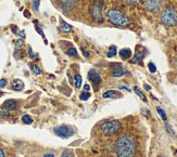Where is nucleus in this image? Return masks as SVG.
Instances as JSON below:
<instances>
[{"mask_svg": "<svg viewBox=\"0 0 177 157\" xmlns=\"http://www.w3.org/2000/svg\"><path fill=\"white\" fill-rule=\"evenodd\" d=\"M140 0H128V2L131 3V5H137Z\"/></svg>", "mask_w": 177, "mask_h": 157, "instance_id": "obj_30", "label": "nucleus"}, {"mask_svg": "<svg viewBox=\"0 0 177 157\" xmlns=\"http://www.w3.org/2000/svg\"><path fill=\"white\" fill-rule=\"evenodd\" d=\"M55 134L58 137H60L62 139H68L70 137H72L74 133L73 129L71 127H68V126H65V125H63V126H60V127H58L55 129Z\"/></svg>", "mask_w": 177, "mask_h": 157, "instance_id": "obj_5", "label": "nucleus"}, {"mask_svg": "<svg viewBox=\"0 0 177 157\" xmlns=\"http://www.w3.org/2000/svg\"><path fill=\"white\" fill-rule=\"evenodd\" d=\"M61 157H74V153L71 149H64L61 155Z\"/></svg>", "mask_w": 177, "mask_h": 157, "instance_id": "obj_19", "label": "nucleus"}, {"mask_svg": "<svg viewBox=\"0 0 177 157\" xmlns=\"http://www.w3.org/2000/svg\"><path fill=\"white\" fill-rule=\"evenodd\" d=\"M148 67H149V70L151 73H155L156 72V67H155V65L153 63H149L148 64Z\"/></svg>", "mask_w": 177, "mask_h": 157, "instance_id": "obj_27", "label": "nucleus"}, {"mask_svg": "<svg viewBox=\"0 0 177 157\" xmlns=\"http://www.w3.org/2000/svg\"><path fill=\"white\" fill-rule=\"evenodd\" d=\"M81 86H82V76L76 75L75 76V87L76 88H81Z\"/></svg>", "mask_w": 177, "mask_h": 157, "instance_id": "obj_20", "label": "nucleus"}, {"mask_svg": "<svg viewBox=\"0 0 177 157\" xmlns=\"http://www.w3.org/2000/svg\"><path fill=\"white\" fill-rule=\"evenodd\" d=\"M161 0H146V8L151 12H156L161 8Z\"/></svg>", "mask_w": 177, "mask_h": 157, "instance_id": "obj_7", "label": "nucleus"}, {"mask_svg": "<svg viewBox=\"0 0 177 157\" xmlns=\"http://www.w3.org/2000/svg\"><path fill=\"white\" fill-rule=\"evenodd\" d=\"M144 88H146L147 90H151V87H150L149 85H144Z\"/></svg>", "mask_w": 177, "mask_h": 157, "instance_id": "obj_34", "label": "nucleus"}, {"mask_svg": "<svg viewBox=\"0 0 177 157\" xmlns=\"http://www.w3.org/2000/svg\"><path fill=\"white\" fill-rule=\"evenodd\" d=\"M0 157H6V155H5V152H3L1 149H0Z\"/></svg>", "mask_w": 177, "mask_h": 157, "instance_id": "obj_31", "label": "nucleus"}, {"mask_svg": "<svg viewBox=\"0 0 177 157\" xmlns=\"http://www.w3.org/2000/svg\"><path fill=\"white\" fill-rule=\"evenodd\" d=\"M102 97L104 99H109V97H122L121 93L119 91H115V90H109V91H106L103 93Z\"/></svg>", "mask_w": 177, "mask_h": 157, "instance_id": "obj_11", "label": "nucleus"}, {"mask_svg": "<svg viewBox=\"0 0 177 157\" xmlns=\"http://www.w3.org/2000/svg\"><path fill=\"white\" fill-rule=\"evenodd\" d=\"M22 122L26 125H30L33 122V118H32L30 115H24V116L22 117Z\"/></svg>", "mask_w": 177, "mask_h": 157, "instance_id": "obj_17", "label": "nucleus"}, {"mask_svg": "<svg viewBox=\"0 0 177 157\" xmlns=\"http://www.w3.org/2000/svg\"><path fill=\"white\" fill-rule=\"evenodd\" d=\"M144 59V53H141V52H138V53L135 55V57H134L133 60H131V63H137V62H140L141 60Z\"/></svg>", "mask_w": 177, "mask_h": 157, "instance_id": "obj_15", "label": "nucleus"}, {"mask_svg": "<svg viewBox=\"0 0 177 157\" xmlns=\"http://www.w3.org/2000/svg\"><path fill=\"white\" fill-rule=\"evenodd\" d=\"M106 16L111 23H113L114 25L117 26H127L129 24V20L124 13L120 12V11L115 10V9H111L108 11Z\"/></svg>", "mask_w": 177, "mask_h": 157, "instance_id": "obj_2", "label": "nucleus"}, {"mask_svg": "<svg viewBox=\"0 0 177 157\" xmlns=\"http://www.w3.org/2000/svg\"><path fill=\"white\" fill-rule=\"evenodd\" d=\"M28 55H30V57H33V59H34V57H37V54L34 53L33 50H32V48H30V47H28Z\"/></svg>", "mask_w": 177, "mask_h": 157, "instance_id": "obj_28", "label": "nucleus"}, {"mask_svg": "<svg viewBox=\"0 0 177 157\" xmlns=\"http://www.w3.org/2000/svg\"><path fill=\"white\" fill-rule=\"evenodd\" d=\"M124 74H125V70L122 69V68H116V69H114L112 72V75L114 76V77H121Z\"/></svg>", "mask_w": 177, "mask_h": 157, "instance_id": "obj_14", "label": "nucleus"}, {"mask_svg": "<svg viewBox=\"0 0 177 157\" xmlns=\"http://www.w3.org/2000/svg\"><path fill=\"white\" fill-rule=\"evenodd\" d=\"M84 89H85V91H89L90 87L88 86V85H85V86H84Z\"/></svg>", "mask_w": 177, "mask_h": 157, "instance_id": "obj_32", "label": "nucleus"}, {"mask_svg": "<svg viewBox=\"0 0 177 157\" xmlns=\"http://www.w3.org/2000/svg\"><path fill=\"white\" fill-rule=\"evenodd\" d=\"M30 69H32V72H33L34 74H36V75H40L41 74V70L40 68L37 66V65L33 64V65H30Z\"/></svg>", "mask_w": 177, "mask_h": 157, "instance_id": "obj_18", "label": "nucleus"}, {"mask_svg": "<svg viewBox=\"0 0 177 157\" xmlns=\"http://www.w3.org/2000/svg\"><path fill=\"white\" fill-rule=\"evenodd\" d=\"M88 79L95 85L100 84V81H101L100 75H99V73H97L96 70H90L89 73H88Z\"/></svg>", "mask_w": 177, "mask_h": 157, "instance_id": "obj_8", "label": "nucleus"}, {"mask_svg": "<svg viewBox=\"0 0 177 157\" xmlns=\"http://www.w3.org/2000/svg\"><path fill=\"white\" fill-rule=\"evenodd\" d=\"M23 46H24L23 40H17V42H15V52H17L19 50H21V49L23 48Z\"/></svg>", "mask_w": 177, "mask_h": 157, "instance_id": "obj_23", "label": "nucleus"}, {"mask_svg": "<svg viewBox=\"0 0 177 157\" xmlns=\"http://www.w3.org/2000/svg\"><path fill=\"white\" fill-rule=\"evenodd\" d=\"M19 106V102L15 100H7L3 103V107L6 108L7 111H13L15 108H17Z\"/></svg>", "mask_w": 177, "mask_h": 157, "instance_id": "obj_9", "label": "nucleus"}, {"mask_svg": "<svg viewBox=\"0 0 177 157\" xmlns=\"http://www.w3.org/2000/svg\"><path fill=\"white\" fill-rule=\"evenodd\" d=\"M116 54V47H110L109 49V52H108V57H113Z\"/></svg>", "mask_w": 177, "mask_h": 157, "instance_id": "obj_21", "label": "nucleus"}, {"mask_svg": "<svg viewBox=\"0 0 177 157\" xmlns=\"http://www.w3.org/2000/svg\"><path fill=\"white\" fill-rule=\"evenodd\" d=\"M44 157H55V156L53 154H51V153H49V154H46V155H45Z\"/></svg>", "mask_w": 177, "mask_h": 157, "instance_id": "obj_33", "label": "nucleus"}, {"mask_svg": "<svg viewBox=\"0 0 177 157\" xmlns=\"http://www.w3.org/2000/svg\"><path fill=\"white\" fill-rule=\"evenodd\" d=\"M39 3H40V0H35V1L33 2V10L34 11H38Z\"/></svg>", "mask_w": 177, "mask_h": 157, "instance_id": "obj_26", "label": "nucleus"}, {"mask_svg": "<svg viewBox=\"0 0 177 157\" xmlns=\"http://www.w3.org/2000/svg\"><path fill=\"white\" fill-rule=\"evenodd\" d=\"M12 89L15 90V91H21L24 88V82H23L21 79H13L11 84Z\"/></svg>", "mask_w": 177, "mask_h": 157, "instance_id": "obj_10", "label": "nucleus"}, {"mask_svg": "<svg viewBox=\"0 0 177 157\" xmlns=\"http://www.w3.org/2000/svg\"><path fill=\"white\" fill-rule=\"evenodd\" d=\"M66 53H68V55H71V57H76L77 55V51H76V49L75 48H70Z\"/></svg>", "mask_w": 177, "mask_h": 157, "instance_id": "obj_24", "label": "nucleus"}, {"mask_svg": "<svg viewBox=\"0 0 177 157\" xmlns=\"http://www.w3.org/2000/svg\"><path fill=\"white\" fill-rule=\"evenodd\" d=\"M131 55V49H122L120 51V57H122L123 60H127L129 59Z\"/></svg>", "mask_w": 177, "mask_h": 157, "instance_id": "obj_13", "label": "nucleus"}, {"mask_svg": "<svg viewBox=\"0 0 177 157\" xmlns=\"http://www.w3.org/2000/svg\"><path fill=\"white\" fill-rule=\"evenodd\" d=\"M114 149L117 157H134L136 153V142L131 137L124 135L116 140Z\"/></svg>", "mask_w": 177, "mask_h": 157, "instance_id": "obj_1", "label": "nucleus"}, {"mask_svg": "<svg viewBox=\"0 0 177 157\" xmlns=\"http://www.w3.org/2000/svg\"><path fill=\"white\" fill-rule=\"evenodd\" d=\"M161 22L164 25L167 26H173L177 23V13L174 9L166 8L161 14Z\"/></svg>", "mask_w": 177, "mask_h": 157, "instance_id": "obj_4", "label": "nucleus"}, {"mask_svg": "<svg viewBox=\"0 0 177 157\" xmlns=\"http://www.w3.org/2000/svg\"><path fill=\"white\" fill-rule=\"evenodd\" d=\"M158 113L160 114V116L162 117V119H163V120H166V114H165V112L162 109V108L158 107Z\"/></svg>", "mask_w": 177, "mask_h": 157, "instance_id": "obj_25", "label": "nucleus"}, {"mask_svg": "<svg viewBox=\"0 0 177 157\" xmlns=\"http://www.w3.org/2000/svg\"><path fill=\"white\" fill-rule=\"evenodd\" d=\"M59 29L61 30V32H68L72 30V26L70 24H68L66 22L64 21H61V24H60V27H59Z\"/></svg>", "mask_w": 177, "mask_h": 157, "instance_id": "obj_12", "label": "nucleus"}, {"mask_svg": "<svg viewBox=\"0 0 177 157\" xmlns=\"http://www.w3.org/2000/svg\"><path fill=\"white\" fill-rule=\"evenodd\" d=\"M134 91H135V93H136V94L138 95V97H140V99H141L142 101H144V102L147 101V99L144 97V94L142 93L141 91H140V90L138 89V88H137V87H134Z\"/></svg>", "mask_w": 177, "mask_h": 157, "instance_id": "obj_16", "label": "nucleus"}, {"mask_svg": "<svg viewBox=\"0 0 177 157\" xmlns=\"http://www.w3.org/2000/svg\"><path fill=\"white\" fill-rule=\"evenodd\" d=\"M6 86H7L6 79H0V88H5Z\"/></svg>", "mask_w": 177, "mask_h": 157, "instance_id": "obj_29", "label": "nucleus"}, {"mask_svg": "<svg viewBox=\"0 0 177 157\" xmlns=\"http://www.w3.org/2000/svg\"><path fill=\"white\" fill-rule=\"evenodd\" d=\"M91 14L97 20L102 19V2L97 1L93 3V5L91 7Z\"/></svg>", "mask_w": 177, "mask_h": 157, "instance_id": "obj_6", "label": "nucleus"}, {"mask_svg": "<svg viewBox=\"0 0 177 157\" xmlns=\"http://www.w3.org/2000/svg\"><path fill=\"white\" fill-rule=\"evenodd\" d=\"M121 128H122L121 122H119V120H111V122H103V124L101 125L100 129L106 135H113L119 132Z\"/></svg>", "mask_w": 177, "mask_h": 157, "instance_id": "obj_3", "label": "nucleus"}, {"mask_svg": "<svg viewBox=\"0 0 177 157\" xmlns=\"http://www.w3.org/2000/svg\"><path fill=\"white\" fill-rule=\"evenodd\" d=\"M90 97V93L89 92H83V93H81V95H79V99L82 101H87L88 99Z\"/></svg>", "mask_w": 177, "mask_h": 157, "instance_id": "obj_22", "label": "nucleus"}]
</instances>
